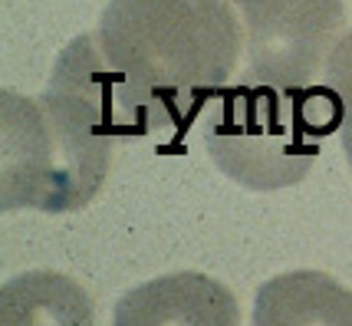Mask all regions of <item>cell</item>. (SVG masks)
<instances>
[{
	"mask_svg": "<svg viewBox=\"0 0 352 326\" xmlns=\"http://www.w3.org/2000/svg\"><path fill=\"white\" fill-rule=\"evenodd\" d=\"M234 0H112L99 50L152 116L155 132H184L230 83L247 50Z\"/></svg>",
	"mask_w": 352,
	"mask_h": 326,
	"instance_id": "1",
	"label": "cell"
},
{
	"mask_svg": "<svg viewBox=\"0 0 352 326\" xmlns=\"http://www.w3.org/2000/svg\"><path fill=\"white\" fill-rule=\"evenodd\" d=\"M346 112L326 83L224 86L204 109V149L230 182L254 191L300 185Z\"/></svg>",
	"mask_w": 352,
	"mask_h": 326,
	"instance_id": "2",
	"label": "cell"
},
{
	"mask_svg": "<svg viewBox=\"0 0 352 326\" xmlns=\"http://www.w3.org/2000/svg\"><path fill=\"white\" fill-rule=\"evenodd\" d=\"M119 139L79 96L46 83L43 96L3 93V211H79L96 198Z\"/></svg>",
	"mask_w": 352,
	"mask_h": 326,
	"instance_id": "3",
	"label": "cell"
},
{
	"mask_svg": "<svg viewBox=\"0 0 352 326\" xmlns=\"http://www.w3.org/2000/svg\"><path fill=\"white\" fill-rule=\"evenodd\" d=\"M254 83L307 86L342 36L346 0H234Z\"/></svg>",
	"mask_w": 352,
	"mask_h": 326,
	"instance_id": "4",
	"label": "cell"
},
{
	"mask_svg": "<svg viewBox=\"0 0 352 326\" xmlns=\"http://www.w3.org/2000/svg\"><path fill=\"white\" fill-rule=\"evenodd\" d=\"M112 326H241V310L228 283L182 270L129 290L116 303Z\"/></svg>",
	"mask_w": 352,
	"mask_h": 326,
	"instance_id": "5",
	"label": "cell"
},
{
	"mask_svg": "<svg viewBox=\"0 0 352 326\" xmlns=\"http://www.w3.org/2000/svg\"><path fill=\"white\" fill-rule=\"evenodd\" d=\"M250 326H352V290L322 270L276 274L254 296Z\"/></svg>",
	"mask_w": 352,
	"mask_h": 326,
	"instance_id": "6",
	"label": "cell"
},
{
	"mask_svg": "<svg viewBox=\"0 0 352 326\" xmlns=\"http://www.w3.org/2000/svg\"><path fill=\"white\" fill-rule=\"evenodd\" d=\"M0 326H96L89 294L56 270H27L0 290Z\"/></svg>",
	"mask_w": 352,
	"mask_h": 326,
	"instance_id": "7",
	"label": "cell"
},
{
	"mask_svg": "<svg viewBox=\"0 0 352 326\" xmlns=\"http://www.w3.org/2000/svg\"><path fill=\"white\" fill-rule=\"evenodd\" d=\"M322 83L339 96L346 122L342 129H352V30H346L336 40V47L329 50L326 66H322Z\"/></svg>",
	"mask_w": 352,
	"mask_h": 326,
	"instance_id": "8",
	"label": "cell"
},
{
	"mask_svg": "<svg viewBox=\"0 0 352 326\" xmlns=\"http://www.w3.org/2000/svg\"><path fill=\"white\" fill-rule=\"evenodd\" d=\"M339 142H342L346 162H349V169H352V129H342V132H339Z\"/></svg>",
	"mask_w": 352,
	"mask_h": 326,
	"instance_id": "9",
	"label": "cell"
}]
</instances>
